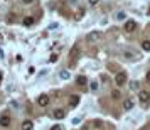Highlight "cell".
Listing matches in <instances>:
<instances>
[{
    "label": "cell",
    "mask_w": 150,
    "mask_h": 130,
    "mask_svg": "<svg viewBox=\"0 0 150 130\" xmlns=\"http://www.w3.org/2000/svg\"><path fill=\"white\" fill-rule=\"evenodd\" d=\"M123 29H125V32L132 34V32H135L137 31V22L135 21H127L125 22V26H123Z\"/></svg>",
    "instance_id": "obj_1"
},
{
    "label": "cell",
    "mask_w": 150,
    "mask_h": 130,
    "mask_svg": "<svg viewBox=\"0 0 150 130\" xmlns=\"http://www.w3.org/2000/svg\"><path fill=\"white\" fill-rule=\"evenodd\" d=\"M115 83L118 85V86H123L125 83H127V73H118V75L115 76Z\"/></svg>",
    "instance_id": "obj_2"
},
{
    "label": "cell",
    "mask_w": 150,
    "mask_h": 130,
    "mask_svg": "<svg viewBox=\"0 0 150 130\" xmlns=\"http://www.w3.org/2000/svg\"><path fill=\"white\" fill-rule=\"evenodd\" d=\"M37 105H39V107H47L49 105V96L46 95V93L39 95L37 96Z\"/></svg>",
    "instance_id": "obj_3"
},
{
    "label": "cell",
    "mask_w": 150,
    "mask_h": 130,
    "mask_svg": "<svg viewBox=\"0 0 150 130\" xmlns=\"http://www.w3.org/2000/svg\"><path fill=\"white\" fill-rule=\"evenodd\" d=\"M100 37H101V32H100V31H95V32H89L86 39H88L89 42H98Z\"/></svg>",
    "instance_id": "obj_4"
},
{
    "label": "cell",
    "mask_w": 150,
    "mask_h": 130,
    "mask_svg": "<svg viewBox=\"0 0 150 130\" xmlns=\"http://www.w3.org/2000/svg\"><path fill=\"white\" fill-rule=\"evenodd\" d=\"M138 98H140V102H142V103H147V105H149L150 93H149V91H143V90H140V91H138Z\"/></svg>",
    "instance_id": "obj_5"
},
{
    "label": "cell",
    "mask_w": 150,
    "mask_h": 130,
    "mask_svg": "<svg viewBox=\"0 0 150 130\" xmlns=\"http://www.w3.org/2000/svg\"><path fill=\"white\" fill-rule=\"evenodd\" d=\"M52 117H54L56 120H62V118L66 117V112H64V110H61V108H56L54 112H52Z\"/></svg>",
    "instance_id": "obj_6"
},
{
    "label": "cell",
    "mask_w": 150,
    "mask_h": 130,
    "mask_svg": "<svg viewBox=\"0 0 150 130\" xmlns=\"http://www.w3.org/2000/svg\"><path fill=\"white\" fill-rule=\"evenodd\" d=\"M79 105V95H71L69 96V107H78Z\"/></svg>",
    "instance_id": "obj_7"
},
{
    "label": "cell",
    "mask_w": 150,
    "mask_h": 130,
    "mask_svg": "<svg viewBox=\"0 0 150 130\" xmlns=\"http://www.w3.org/2000/svg\"><path fill=\"white\" fill-rule=\"evenodd\" d=\"M0 125H2V127H8V125H10V117H8L7 113H4V115L0 117Z\"/></svg>",
    "instance_id": "obj_8"
},
{
    "label": "cell",
    "mask_w": 150,
    "mask_h": 130,
    "mask_svg": "<svg viewBox=\"0 0 150 130\" xmlns=\"http://www.w3.org/2000/svg\"><path fill=\"white\" fill-rule=\"evenodd\" d=\"M133 107H135V103H133V100H132V98H127V100L123 102V108L127 110V112H128V110H132Z\"/></svg>",
    "instance_id": "obj_9"
},
{
    "label": "cell",
    "mask_w": 150,
    "mask_h": 130,
    "mask_svg": "<svg viewBox=\"0 0 150 130\" xmlns=\"http://www.w3.org/2000/svg\"><path fill=\"white\" fill-rule=\"evenodd\" d=\"M21 129L22 130H32V129H34V123H32V120H24Z\"/></svg>",
    "instance_id": "obj_10"
},
{
    "label": "cell",
    "mask_w": 150,
    "mask_h": 130,
    "mask_svg": "<svg viewBox=\"0 0 150 130\" xmlns=\"http://www.w3.org/2000/svg\"><path fill=\"white\" fill-rule=\"evenodd\" d=\"M78 48L73 49V53H71V68H74V64H76V58H78Z\"/></svg>",
    "instance_id": "obj_11"
},
{
    "label": "cell",
    "mask_w": 150,
    "mask_h": 130,
    "mask_svg": "<svg viewBox=\"0 0 150 130\" xmlns=\"http://www.w3.org/2000/svg\"><path fill=\"white\" fill-rule=\"evenodd\" d=\"M76 83H78L79 86H84V85L88 83V80H86L84 76H78V78H76Z\"/></svg>",
    "instance_id": "obj_12"
},
{
    "label": "cell",
    "mask_w": 150,
    "mask_h": 130,
    "mask_svg": "<svg viewBox=\"0 0 150 130\" xmlns=\"http://www.w3.org/2000/svg\"><path fill=\"white\" fill-rule=\"evenodd\" d=\"M69 71H66V69H62L61 73H59V78H61V80H69Z\"/></svg>",
    "instance_id": "obj_13"
},
{
    "label": "cell",
    "mask_w": 150,
    "mask_h": 130,
    "mask_svg": "<svg viewBox=\"0 0 150 130\" xmlns=\"http://www.w3.org/2000/svg\"><path fill=\"white\" fill-rule=\"evenodd\" d=\"M32 24H34V17H25V19H24V26L30 27Z\"/></svg>",
    "instance_id": "obj_14"
},
{
    "label": "cell",
    "mask_w": 150,
    "mask_h": 130,
    "mask_svg": "<svg viewBox=\"0 0 150 130\" xmlns=\"http://www.w3.org/2000/svg\"><path fill=\"white\" fill-rule=\"evenodd\" d=\"M98 86H100V85H98V81H91V83H89V88H91V91H98Z\"/></svg>",
    "instance_id": "obj_15"
},
{
    "label": "cell",
    "mask_w": 150,
    "mask_h": 130,
    "mask_svg": "<svg viewBox=\"0 0 150 130\" xmlns=\"http://www.w3.org/2000/svg\"><path fill=\"white\" fill-rule=\"evenodd\" d=\"M142 49L143 51H150V41H143L142 42Z\"/></svg>",
    "instance_id": "obj_16"
},
{
    "label": "cell",
    "mask_w": 150,
    "mask_h": 130,
    "mask_svg": "<svg viewBox=\"0 0 150 130\" xmlns=\"http://www.w3.org/2000/svg\"><path fill=\"white\" fill-rule=\"evenodd\" d=\"M83 15H84V9H79V12L74 15V19L76 21H79V19H83Z\"/></svg>",
    "instance_id": "obj_17"
},
{
    "label": "cell",
    "mask_w": 150,
    "mask_h": 130,
    "mask_svg": "<svg viewBox=\"0 0 150 130\" xmlns=\"http://www.w3.org/2000/svg\"><path fill=\"white\" fill-rule=\"evenodd\" d=\"M125 58H127V59H140V56H133V54H130V53H125Z\"/></svg>",
    "instance_id": "obj_18"
},
{
    "label": "cell",
    "mask_w": 150,
    "mask_h": 130,
    "mask_svg": "<svg viewBox=\"0 0 150 130\" xmlns=\"http://www.w3.org/2000/svg\"><path fill=\"white\" fill-rule=\"evenodd\" d=\"M111 96H113L115 100H118V98L122 96V93H120V90H115V91H111Z\"/></svg>",
    "instance_id": "obj_19"
},
{
    "label": "cell",
    "mask_w": 150,
    "mask_h": 130,
    "mask_svg": "<svg viewBox=\"0 0 150 130\" xmlns=\"http://www.w3.org/2000/svg\"><path fill=\"white\" fill-rule=\"evenodd\" d=\"M93 125H95V127H98V129H101L105 123H103L101 120H93Z\"/></svg>",
    "instance_id": "obj_20"
},
{
    "label": "cell",
    "mask_w": 150,
    "mask_h": 130,
    "mask_svg": "<svg viewBox=\"0 0 150 130\" xmlns=\"http://www.w3.org/2000/svg\"><path fill=\"white\" fill-rule=\"evenodd\" d=\"M125 19V12H118L116 14V21H123Z\"/></svg>",
    "instance_id": "obj_21"
},
{
    "label": "cell",
    "mask_w": 150,
    "mask_h": 130,
    "mask_svg": "<svg viewBox=\"0 0 150 130\" xmlns=\"http://www.w3.org/2000/svg\"><path fill=\"white\" fill-rule=\"evenodd\" d=\"M130 88H132V90H138V83L132 81V83H130Z\"/></svg>",
    "instance_id": "obj_22"
},
{
    "label": "cell",
    "mask_w": 150,
    "mask_h": 130,
    "mask_svg": "<svg viewBox=\"0 0 150 130\" xmlns=\"http://www.w3.org/2000/svg\"><path fill=\"white\" fill-rule=\"evenodd\" d=\"M51 130H62V127L59 125V123H56V125H52V127H51Z\"/></svg>",
    "instance_id": "obj_23"
},
{
    "label": "cell",
    "mask_w": 150,
    "mask_h": 130,
    "mask_svg": "<svg viewBox=\"0 0 150 130\" xmlns=\"http://www.w3.org/2000/svg\"><path fill=\"white\" fill-rule=\"evenodd\" d=\"M49 61H51V63L57 61V54H51V58H49Z\"/></svg>",
    "instance_id": "obj_24"
},
{
    "label": "cell",
    "mask_w": 150,
    "mask_h": 130,
    "mask_svg": "<svg viewBox=\"0 0 150 130\" xmlns=\"http://www.w3.org/2000/svg\"><path fill=\"white\" fill-rule=\"evenodd\" d=\"M73 123H74V125H78V123H81V117H76L74 120H73Z\"/></svg>",
    "instance_id": "obj_25"
},
{
    "label": "cell",
    "mask_w": 150,
    "mask_h": 130,
    "mask_svg": "<svg viewBox=\"0 0 150 130\" xmlns=\"http://www.w3.org/2000/svg\"><path fill=\"white\" fill-rule=\"evenodd\" d=\"M89 4H91V5H96V4H98V2H100V0H88Z\"/></svg>",
    "instance_id": "obj_26"
},
{
    "label": "cell",
    "mask_w": 150,
    "mask_h": 130,
    "mask_svg": "<svg viewBox=\"0 0 150 130\" xmlns=\"http://www.w3.org/2000/svg\"><path fill=\"white\" fill-rule=\"evenodd\" d=\"M57 26H59V24H57V22H54V24H51V29H57Z\"/></svg>",
    "instance_id": "obj_27"
},
{
    "label": "cell",
    "mask_w": 150,
    "mask_h": 130,
    "mask_svg": "<svg viewBox=\"0 0 150 130\" xmlns=\"http://www.w3.org/2000/svg\"><path fill=\"white\" fill-rule=\"evenodd\" d=\"M22 2H24V4H32L34 0H22Z\"/></svg>",
    "instance_id": "obj_28"
},
{
    "label": "cell",
    "mask_w": 150,
    "mask_h": 130,
    "mask_svg": "<svg viewBox=\"0 0 150 130\" xmlns=\"http://www.w3.org/2000/svg\"><path fill=\"white\" fill-rule=\"evenodd\" d=\"M147 81H150V71H147Z\"/></svg>",
    "instance_id": "obj_29"
},
{
    "label": "cell",
    "mask_w": 150,
    "mask_h": 130,
    "mask_svg": "<svg viewBox=\"0 0 150 130\" xmlns=\"http://www.w3.org/2000/svg\"><path fill=\"white\" fill-rule=\"evenodd\" d=\"M2 80H4V75H2V73H0V83H2Z\"/></svg>",
    "instance_id": "obj_30"
},
{
    "label": "cell",
    "mask_w": 150,
    "mask_h": 130,
    "mask_svg": "<svg viewBox=\"0 0 150 130\" xmlns=\"http://www.w3.org/2000/svg\"><path fill=\"white\" fill-rule=\"evenodd\" d=\"M149 14H150V9H149Z\"/></svg>",
    "instance_id": "obj_31"
}]
</instances>
